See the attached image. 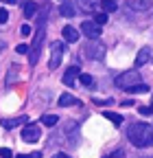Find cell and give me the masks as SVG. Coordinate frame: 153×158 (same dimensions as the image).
Instances as JSON below:
<instances>
[{
  "label": "cell",
  "instance_id": "obj_1",
  "mask_svg": "<svg viewBox=\"0 0 153 158\" xmlns=\"http://www.w3.org/2000/svg\"><path fill=\"white\" fill-rule=\"evenodd\" d=\"M127 138L136 147H149V145H153V125L151 123H133L127 130Z\"/></svg>",
  "mask_w": 153,
  "mask_h": 158
},
{
  "label": "cell",
  "instance_id": "obj_2",
  "mask_svg": "<svg viewBox=\"0 0 153 158\" xmlns=\"http://www.w3.org/2000/svg\"><path fill=\"white\" fill-rule=\"evenodd\" d=\"M44 37H46V27H37V35H35L33 46H31V51H29V62H31L33 66L37 64V59H40V48H42Z\"/></svg>",
  "mask_w": 153,
  "mask_h": 158
},
{
  "label": "cell",
  "instance_id": "obj_3",
  "mask_svg": "<svg viewBox=\"0 0 153 158\" xmlns=\"http://www.w3.org/2000/svg\"><path fill=\"white\" fill-rule=\"evenodd\" d=\"M114 84H116L118 88H123V90H127V88H131V86L140 84V73H138V70H127V73L118 75Z\"/></svg>",
  "mask_w": 153,
  "mask_h": 158
},
{
  "label": "cell",
  "instance_id": "obj_4",
  "mask_svg": "<svg viewBox=\"0 0 153 158\" xmlns=\"http://www.w3.org/2000/svg\"><path fill=\"white\" fill-rule=\"evenodd\" d=\"M81 53H83V57H88V59H94V62H101V59L105 57V46H103V44H94V42H88V44H83Z\"/></svg>",
  "mask_w": 153,
  "mask_h": 158
},
{
  "label": "cell",
  "instance_id": "obj_5",
  "mask_svg": "<svg viewBox=\"0 0 153 158\" xmlns=\"http://www.w3.org/2000/svg\"><path fill=\"white\" fill-rule=\"evenodd\" d=\"M61 57H64V44H61V42H53V44H50V59H48V68H50V70L59 68Z\"/></svg>",
  "mask_w": 153,
  "mask_h": 158
},
{
  "label": "cell",
  "instance_id": "obj_6",
  "mask_svg": "<svg viewBox=\"0 0 153 158\" xmlns=\"http://www.w3.org/2000/svg\"><path fill=\"white\" fill-rule=\"evenodd\" d=\"M81 33L88 37V40H99L101 37V33H103V27H99L96 22H90V20H85V22L81 24Z\"/></svg>",
  "mask_w": 153,
  "mask_h": 158
},
{
  "label": "cell",
  "instance_id": "obj_7",
  "mask_svg": "<svg viewBox=\"0 0 153 158\" xmlns=\"http://www.w3.org/2000/svg\"><path fill=\"white\" fill-rule=\"evenodd\" d=\"M40 134H42V130H40V125H37V123H26L24 130H22V141L35 143L37 138H40Z\"/></svg>",
  "mask_w": 153,
  "mask_h": 158
},
{
  "label": "cell",
  "instance_id": "obj_8",
  "mask_svg": "<svg viewBox=\"0 0 153 158\" xmlns=\"http://www.w3.org/2000/svg\"><path fill=\"white\" fill-rule=\"evenodd\" d=\"M81 75V70H79V66H70L68 70H66V75H64V84L66 86H74V81H76V77Z\"/></svg>",
  "mask_w": 153,
  "mask_h": 158
},
{
  "label": "cell",
  "instance_id": "obj_9",
  "mask_svg": "<svg viewBox=\"0 0 153 158\" xmlns=\"http://www.w3.org/2000/svg\"><path fill=\"white\" fill-rule=\"evenodd\" d=\"M59 13L64 15V18H74V13H76V9H74V5L72 2H61V7H59Z\"/></svg>",
  "mask_w": 153,
  "mask_h": 158
},
{
  "label": "cell",
  "instance_id": "obj_10",
  "mask_svg": "<svg viewBox=\"0 0 153 158\" xmlns=\"http://www.w3.org/2000/svg\"><path fill=\"white\" fill-rule=\"evenodd\" d=\"M149 59H151V51H149V48H142V51L136 55V62H133V64L140 68V66H144V64L149 62Z\"/></svg>",
  "mask_w": 153,
  "mask_h": 158
},
{
  "label": "cell",
  "instance_id": "obj_11",
  "mask_svg": "<svg viewBox=\"0 0 153 158\" xmlns=\"http://www.w3.org/2000/svg\"><path fill=\"white\" fill-rule=\"evenodd\" d=\"M61 35H64V40H68V42H76V40H79V31L72 29V27H64Z\"/></svg>",
  "mask_w": 153,
  "mask_h": 158
},
{
  "label": "cell",
  "instance_id": "obj_12",
  "mask_svg": "<svg viewBox=\"0 0 153 158\" xmlns=\"http://www.w3.org/2000/svg\"><path fill=\"white\" fill-rule=\"evenodd\" d=\"M129 7L133 11H144L149 9V0H129Z\"/></svg>",
  "mask_w": 153,
  "mask_h": 158
},
{
  "label": "cell",
  "instance_id": "obj_13",
  "mask_svg": "<svg viewBox=\"0 0 153 158\" xmlns=\"http://www.w3.org/2000/svg\"><path fill=\"white\" fill-rule=\"evenodd\" d=\"M74 103H76V99L72 94H61L59 97V106L61 108H68V106H74Z\"/></svg>",
  "mask_w": 153,
  "mask_h": 158
},
{
  "label": "cell",
  "instance_id": "obj_14",
  "mask_svg": "<svg viewBox=\"0 0 153 158\" xmlns=\"http://www.w3.org/2000/svg\"><path fill=\"white\" fill-rule=\"evenodd\" d=\"M101 9H103L105 13L116 11V9H118V7H116V0H103V2H101Z\"/></svg>",
  "mask_w": 153,
  "mask_h": 158
},
{
  "label": "cell",
  "instance_id": "obj_15",
  "mask_svg": "<svg viewBox=\"0 0 153 158\" xmlns=\"http://www.w3.org/2000/svg\"><path fill=\"white\" fill-rule=\"evenodd\" d=\"M35 13H37V5L33 2V0H29V2L24 5V15H26V18H33Z\"/></svg>",
  "mask_w": 153,
  "mask_h": 158
},
{
  "label": "cell",
  "instance_id": "obj_16",
  "mask_svg": "<svg viewBox=\"0 0 153 158\" xmlns=\"http://www.w3.org/2000/svg\"><path fill=\"white\" fill-rule=\"evenodd\" d=\"M103 114H105V118H109L114 125H120L123 123V114H116V112H103Z\"/></svg>",
  "mask_w": 153,
  "mask_h": 158
},
{
  "label": "cell",
  "instance_id": "obj_17",
  "mask_svg": "<svg viewBox=\"0 0 153 158\" xmlns=\"http://www.w3.org/2000/svg\"><path fill=\"white\" fill-rule=\"evenodd\" d=\"M127 92H131V94H138V92H149V86H147V84H136V86L127 88Z\"/></svg>",
  "mask_w": 153,
  "mask_h": 158
},
{
  "label": "cell",
  "instance_id": "obj_18",
  "mask_svg": "<svg viewBox=\"0 0 153 158\" xmlns=\"http://www.w3.org/2000/svg\"><path fill=\"white\" fill-rule=\"evenodd\" d=\"M42 123L48 125V127H53V125L57 123V114H44V116H42Z\"/></svg>",
  "mask_w": 153,
  "mask_h": 158
},
{
  "label": "cell",
  "instance_id": "obj_19",
  "mask_svg": "<svg viewBox=\"0 0 153 158\" xmlns=\"http://www.w3.org/2000/svg\"><path fill=\"white\" fill-rule=\"evenodd\" d=\"M94 22H96L99 27H103V24H107V13H105V11H99L96 15H94Z\"/></svg>",
  "mask_w": 153,
  "mask_h": 158
},
{
  "label": "cell",
  "instance_id": "obj_20",
  "mask_svg": "<svg viewBox=\"0 0 153 158\" xmlns=\"http://www.w3.org/2000/svg\"><path fill=\"white\" fill-rule=\"evenodd\" d=\"M18 123H26V116H20V118H13V121H2V127H15Z\"/></svg>",
  "mask_w": 153,
  "mask_h": 158
},
{
  "label": "cell",
  "instance_id": "obj_21",
  "mask_svg": "<svg viewBox=\"0 0 153 158\" xmlns=\"http://www.w3.org/2000/svg\"><path fill=\"white\" fill-rule=\"evenodd\" d=\"M79 79H81V84H83L85 88H90V86L94 84V79H92V75H88V73H81V75H79Z\"/></svg>",
  "mask_w": 153,
  "mask_h": 158
},
{
  "label": "cell",
  "instance_id": "obj_22",
  "mask_svg": "<svg viewBox=\"0 0 153 158\" xmlns=\"http://www.w3.org/2000/svg\"><path fill=\"white\" fill-rule=\"evenodd\" d=\"M79 2H81V7H83L85 11H92L94 7L99 5V0H79Z\"/></svg>",
  "mask_w": 153,
  "mask_h": 158
},
{
  "label": "cell",
  "instance_id": "obj_23",
  "mask_svg": "<svg viewBox=\"0 0 153 158\" xmlns=\"http://www.w3.org/2000/svg\"><path fill=\"white\" fill-rule=\"evenodd\" d=\"M29 51H31L29 44H18L15 46V53H20V55H29Z\"/></svg>",
  "mask_w": 153,
  "mask_h": 158
},
{
  "label": "cell",
  "instance_id": "obj_24",
  "mask_svg": "<svg viewBox=\"0 0 153 158\" xmlns=\"http://www.w3.org/2000/svg\"><path fill=\"white\" fill-rule=\"evenodd\" d=\"M18 158H42L40 152H33V154H18Z\"/></svg>",
  "mask_w": 153,
  "mask_h": 158
},
{
  "label": "cell",
  "instance_id": "obj_25",
  "mask_svg": "<svg viewBox=\"0 0 153 158\" xmlns=\"http://www.w3.org/2000/svg\"><path fill=\"white\" fill-rule=\"evenodd\" d=\"M11 156H13V152H11V149H7V147L0 149V158H11Z\"/></svg>",
  "mask_w": 153,
  "mask_h": 158
},
{
  "label": "cell",
  "instance_id": "obj_26",
  "mask_svg": "<svg viewBox=\"0 0 153 158\" xmlns=\"http://www.w3.org/2000/svg\"><path fill=\"white\" fill-rule=\"evenodd\" d=\"M9 20V13H7V9H0V24H5Z\"/></svg>",
  "mask_w": 153,
  "mask_h": 158
},
{
  "label": "cell",
  "instance_id": "obj_27",
  "mask_svg": "<svg viewBox=\"0 0 153 158\" xmlns=\"http://www.w3.org/2000/svg\"><path fill=\"white\" fill-rule=\"evenodd\" d=\"M20 33L26 37V35H31V24H22V29H20Z\"/></svg>",
  "mask_w": 153,
  "mask_h": 158
},
{
  "label": "cell",
  "instance_id": "obj_28",
  "mask_svg": "<svg viewBox=\"0 0 153 158\" xmlns=\"http://www.w3.org/2000/svg\"><path fill=\"white\" fill-rule=\"evenodd\" d=\"M140 114H142V116H149V114H153V110L147 108V106H140Z\"/></svg>",
  "mask_w": 153,
  "mask_h": 158
},
{
  "label": "cell",
  "instance_id": "obj_29",
  "mask_svg": "<svg viewBox=\"0 0 153 158\" xmlns=\"http://www.w3.org/2000/svg\"><path fill=\"white\" fill-rule=\"evenodd\" d=\"M107 158H125V156H123V152H120V149H116V152H114V154H109Z\"/></svg>",
  "mask_w": 153,
  "mask_h": 158
},
{
  "label": "cell",
  "instance_id": "obj_30",
  "mask_svg": "<svg viewBox=\"0 0 153 158\" xmlns=\"http://www.w3.org/2000/svg\"><path fill=\"white\" fill-rule=\"evenodd\" d=\"M53 158H70V156H68V154H64V152H57Z\"/></svg>",
  "mask_w": 153,
  "mask_h": 158
},
{
  "label": "cell",
  "instance_id": "obj_31",
  "mask_svg": "<svg viewBox=\"0 0 153 158\" xmlns=\"http://www.w3.org/2000/svg\"><path fill=\"white\" fill-rule=\"evenodd\" d=\"M2 2H7V5H13V2H15V0H2Z\"/></svg>",
  "mask_w": 153,
  "mask_h": 158
},
{
  "label": "cell",
  "instance_id": "obj_32",
  "mask_svg": "<svg viewBox=\"0 0 153 158\" xmlns=\"http://www.w3.org/2000/svg\"><path fill=\"white\" fill-rule=\"evenodd\" d=\"M151 110H153V99H151Z\"/></svg>",
  "mask_w": 153,
  "mask_h": 158
},
{
  "label": "cell",
  "instance_id": "obj_33",
  "mask_svg": "<svg viewBox=\"0 0 153 158\" xmlns=\"http://www.w3.org/2000/svg\"><path fill=\"white\" fill-rule=\"evenodd\" d=\"M61 2H64V0H61Z\"/></svg>",
  "mask_w": 153,
  "mask_h": 158
}]
</instances>
